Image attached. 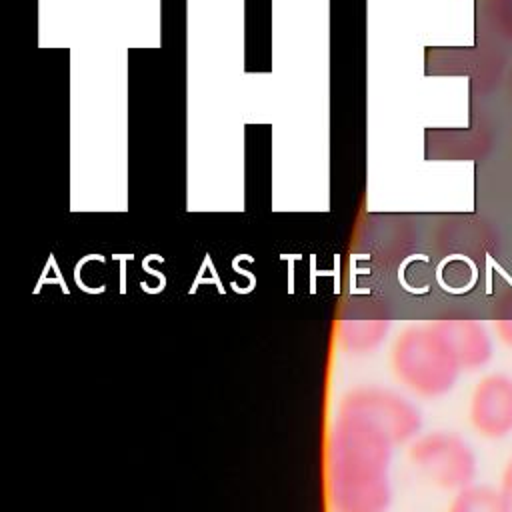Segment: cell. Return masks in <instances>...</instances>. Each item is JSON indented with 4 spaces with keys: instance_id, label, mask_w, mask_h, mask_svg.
<instances>
[{
    "instance_id": "cell-1",
    "label": "cell",
    "mask_w": 512,
    "mask_h": 512,
    "mask_svg": "<svg viewBox=\"0 0 512 512\" xmlns=\"http://www.w3.org/2000/svg\"><path fill=\"white\" fill-rule=\"evenodd\" d=\"M394 442L376 424L338 410L330 438V500L334 512H386Z\"/></svg>"
},
{
    "instance_id": "cell-2",
    "label": "cell",
    "mask_w": 512,
    "mask_h": 512,
    "mask_svg": "<svg viewBox=\"0 0 512 512\" xmlns=\"http://www.w3.org/2000/svg\"><path fill=\"white\" fill-rule=\"evenodd\" d=\"M396 380L422 398L450 392L462 372L432 322L402 330L390 350Z\"/></svg>"
},
{
    "instance_id": "cell-3",
    "label": "cell",
    "mask_w": 512,
    "mask_h": 512,
    "mask_svg": "<svg viewBox=\"0 0 512 512\" xmlns=\"http://www.w3.org/2000/svg\"><path fill=\"white\" fill-rule=\"evenodd\" d=\"M408 460L428 482L444 490L458 492L476 478V454L456 432L418 434L408 446Z\"/></svg>"
},
{
    "instance_id": "cell-4",
    "label": "cell",
    "mask_w": 512,
    "mask_h": 512,
    "mask_svg": "<svg viewBox=\"0 0 512 512\" xmlns=\"http://www.w3.org/2000/svg\"><path fill=\"white\" fill-rule=\"evenodd\" d=\"M338 410L376 424L396 446L412 442L422 428L418 408L404 396L380 386H358L348 390L340 398Z\"/></svg>"
},
{
    "instance_id": "cell-5",
    "label": "cell",
    "mask_w": 512,
    "mask_h": 512,
    "mask_svg": "<svg viewBox=\"0 0 512 512\" xmlns=\"http://www.w3.org/2000/svg\"><path fill=\"white\" fill-rule=\"evenodd\" d=\"M468 418L482 438L500 440L512 434V376H482L470 394Z\"/></svg>"
},
{
    "instance_id": "cell-6",
    "label": "cell",
    "mask_w": 512,
    "mask_h": 512,
    "mask_svg": "<svg viewBox=\"0 0 512 512\" xmlns=\"http://www.w3.org/2000/svg\"><path fill=\"white\" fill-rule=\"evenodd\" d=\"M462 370L484 368L492 360V338L474 318H440L432 322Z\"/></svg>"
},
{
    "instance_id": "cell-7",
    "label": "cell",
    "mask_w": 512,
    "mask_h": 512,
    "mask_svg": "<svg viewBox=\"0 0 512 512\" xmlns=\"http://www.w3.org/2000/svg\"><path fill=\"white\" fill-rule=\"evenodd\" d=\"M388 324L390 322L384 314H360L344 318L338 332V344L348 354H368L384 342Z\"/></svg>"
},
{
    "instance_id": "cell-8",
    "label": "cell",
    "mask_w": 512,
    "mask_h": 512,
    "mask_svg": "<svg viewBox=\"0 0 512 512\" xmlns=\"http://www.w3.org/2000/svg\"><path fill=\"white\" fill-rule=\"evenodd\" d=\"M446 512H512V504L500 488L470 484L454 494Z\"/></svg>"
},
{
    "instance_id": "cell-9",
    "label": "cell",
    "mask_w": 512,
    "mask_h": 512,
    "mask_svg": "<svg viewBox=\"0 0 512 512\" xmlns=\"http://www.w3.org/2000/svg\"><path fill=\"white\" fill-rule=\"evenodd\" d=\"M496 28L512 38V0H492Z\"/></svg>"
},
{
    "instance_id": "cell-10",
    "label": "cell",
    "mask_w": 512,
    "mask_h": 512,
    "mask_svg": "<svg viewBox=\"0 0 512 512\" xmlns=\"http://www.w3.org/2000/svg\"><path fill=\"white\" fill-rule=\"evenodd\" d=\"M494 330L496 336L500 338V342L508 348H512V318H500L494 322Z\"/></svg>"
},
{
    "instance_id": "cell-11",
    "label": "cell",
    "mask_w": 512,
    "mask_h": 512,
    "mask_svg": "<svg viewBox=\"0 0 512 512\" xmlns=\"http://www.w3.org/2000/svg\"><path fill=\"white\" fill-rule=\"evenodd\" d=\"M500 490L506 494V498L512 504V458L506 462L504 470H502V478H500Z\"/></svg>"
},
{
    "instance_id": "cell-12",
    "label": "cell",
    "mask_w": 512,
    "mask_h": 512,
    "mask_svg": "<svg viewBox=\"0 0 512 512\" xmlns=\"http://www.w3.org/2000/svg\"><path fill=\"white\" fill-rule=\"evenodd\" d=\"M510 84H512V76H510Z\"/></svg>"
}]
</instances>
